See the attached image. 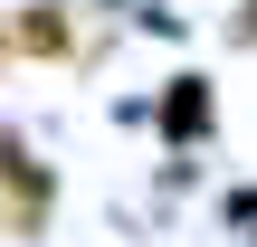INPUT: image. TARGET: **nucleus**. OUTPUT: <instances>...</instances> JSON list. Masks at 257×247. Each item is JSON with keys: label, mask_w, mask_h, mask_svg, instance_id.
Wrapping results in <instances>:
<instances>
[{"label": "nucleus", "mask_w": 257, "mask_h": 247, "mask_svg": "<svg viewBox=\"0 0 257 247\" xmlns=\"http://www.w3.org/2000/svg\"><path fill=\"white\" fill-rule=\"evenodd\" d=\"M48 200H57L48 162H38L19 133H0V219H10L19 238H38V228H48Z\"/></svg>", "instance_id": "1"}, {"label": "nucleus", "mask_w": 257, "mask_h": 247, "mask_svg": "<svg viewBox=\"0 0 257 247\" xmlns=\"http://www.w3.org/2000/svg\"><path fill=\"white\" fill-rule=\"evenodd\" d=\"M10 48H19V57H67V48H76V19H67L57 0H29V10L10 19Z\"/></svg>", "instance_id": "2"}, {"label": "nucleus", "mask_w": 257, "mask_h": 247, "mask_svg": "<svg viewBox=\"0 0 257 247\" xmlns=\"http://www.w3.org/2000/svg\"><path fill=\"white\" fill-rule=\"evenodd\" d=\"M210 124H219V114H210V86H200V76H172V86H162V133H172V143H210Z\"/></svg>", "instance_id": "3"}, {"label": "nucleus", "mask_w": 257, "mask_h": 247, "mask_svg": "<svg viewBox=\"0 0 257 247\" xmlns=\"http://www.w3.org/2000/svg\"><path fill=\"white\" fill-rule=\"evenodd\" d=\"M229 38H238V48H257V0L238 10V19H229Z\"/></svg>", "instance_id": "4"}, {"label": "nucleus", "mask_w": 257, "mask_h": 247, "mask_svg": "<svg viewBox=\"0 0 257 247\" xmlns=\"http://www.w3.org/2000/svg\"><path fill=\"white\" fill-rule=\"evenodd\" d=\"M0 57H10V29H0Z\"/></svg>", "instance_id": "5"}]
</instances>
